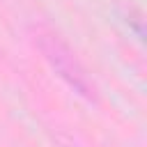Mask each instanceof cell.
I'll list each match as a JSON object with an SVG mask.
<instances>
[{
  "label": "cell",
  "instance_id": "6da1fadb",
  "mask_svg": "<svg viewBox=\"0 0 147 147\" xmlns=\"http://www.w3.org/2000/svg\"><path fill=\"white\" fill-rule=\"evenodd\" d=\"M39 46H41L46 60L51 62V67H53L78 94H83V96H87V99L94 96V85L90 83L85 69H83L80 62L76 60L74 51H71L57 34H51V32L41 34V37H39Z\"/></svg>",
  "mask_w": 147,
  "mask_h": 147
}]
</instances>
